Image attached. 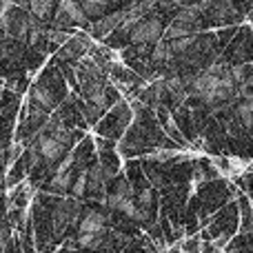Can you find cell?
I'll return each mask as SVG.
<instances>
[{"label":"cell","mask_w":253,"mask_h":253,"mask_svg":"<svg viewBox=\"0 0 253 253\" xmlns=\"http://www.w3.org/2000/svg\"><path fill=\"white\" fill-rule=\"evenodd\" d=\"M84 189H87V175H80V178L76 180V184L71 187V191H74L76 196H83Z\"/></svg>","instance_id":"cell-19"},{"label":"cell","mask_w":253,"mask_h":253,"mask_svg":"<svg viewBox=\"0 0 253 253\" xmlns=\"http://www.w3.org/2000/svg\"><path fill=\"white\" fill-rule=\"evenodd\" d=\"M34 98H36V100H38L42 107H53V96H51V91H49V89L36 87V89H34Z\"/></svg>","instance_id":"cell-14"},{"label":"cell","mask_w":253,"mask_h":253,"mask_svg":"<svg viewBox=\"0 0 253 253\" xmlns=\"http://www.w3.org/2000/svg\"><path fill=\"white\" fill-rule=\"evenodd\" d=\"M105 9H107V2H93V0H84L83 2L84 16H100Z\"/></svg>","instance_id":"cell-13"},{"label":"cell","mask_w":253,"mask_h":253,"mask_svg":"<svg viewBox=\"0 0 253 253\" xmlns=\"http://www.w3.org/2000/svg\"><path fill=\"white\" fill-rule=\"evenodd\" d=\"M53 189H58V191H69L71 175L69 173H56V178H53Z\"/></svg>","instance_id":"cell-16"},{"label":"cell","mask_w":253,"mask_h":253,"mask_svg":"<svg viewBox=\"0 0 253 253\" xmlns=\"http://www.w3.org/2000/svg\"><path fill=\"white\" fill-rule=\"evenodd\" d=\"M187 36H193L191 31H189V27L184 25H173L167 29V36L162 40H180V38H187Z\"/></svg>","instance_id":"cell-12"},{"label":"cell","mask_w":253,"mask_h":253,"mask_svg":"<svg viewBox=\"0 0 253 253\" xmlns=\"http://www.w3.org/2000/svg\"><path fill=\"white\" fill-rule=\"evenodd\" d=\"M238 118H240V123L245 125L247 129H253V98L245 100L238 107Z\"/></svg>","instance_id":"cell-8"},{"label":"cell","mask_w":253,"mask_h":253,"mask_svg":"<svg viewBox=\"0 0 253 253\" xmlns=\"http://www.w3.org/2000/svg\"><path fill=\"white\" fill-rule=\"evenodd\" d=\"M125 18H126V11H118V13H114V16H107L105 20L96 25V31H98V34H105V31H109V29H114V27L123 25Z\"/></svg>","instance_id":"cell-7"},{"label":"cell","mask_w":253,"mask_h":253,"mask_svg":"<svg viewBox=\"0 0 253 253\" xmlns=\"http://www.w3.org/2000/svg\"><path fill=\"white\" fill-rule=\"evenodd\" d=\"M80 218V209L76 202H60V205L56 207V213H53V224H56V229L60 231V229L69 227V224H74L76 220Z\"/></svg>","instance_id":"cell-3"},{"label":"cell","mask_w":253,"mask_h":253,"mask_svg":"<svg viewBox=\"0 0 253 253\" xmlns=\"http://www.w3.org/2000/svg\"><path fill=\"white\" fill-rule=\"evenodd\" d=\"M84 11L83 4L74 2V0H65L58 4V22L60 25H69V22H84Z\"/></svg>","instance_id":"cell-4"},{"label":"cell","mask_w":253,"mask_h":253,"mask_svg":"<svg viewBox=\"0 0 253 253\" xmlns=\"http://www.w3.org/2000/svg\"><path fill=\"white\" fill-rule=\"evenodd\" d=\"M149 200H151V198H149V191L140 193V205H149Z\"/></svg>","instance_id":"cell-20"},{"label":"cell","mask_w":253,"mask_h":253,"mask_svg":"<svg viewBox=\"0 0 253 253\" xmlns=\"http://www.w3.org/2000/svg\"><path fill=\"white\" fill-rule=\"evenodd\" d=\"M89 98L93 100V105H102V102H105V91H102V87H91L89 89Z\"/></svg>","instance_id":"cell-18"},{"label":"cell","mask_w":253,"mask_h":253,"mask_svg":"<svg viewBox=\"0 0 253 253\" xmlns=\"http://www.w3.org/2000/svg\"><path fill=\"white\" fill-rule=\"evenodd\" d=\"M107 180V169L102 165H96L91 167V171L87 173V189H91V191H98V189L105 184Z\"/></svg>","instance_id":"cell-6"},{"label":"cell","mask_w":253,"mask_h":253,"mask_svg":"<svg viewBox=\"0 0 253 253\" xmlns=\"http://www.w3.org/2000/svg\"><path fill=\"white\" fill-rule=\"evenodd\" d=\"M51 7L53 4L49 2V0H34V2L29 4V11L34 13L36 18H44L49 11H51Z\"/></svg>","instance_id":"cell-11"},{"label":"cell","mask_w":253,"mask_h":253,"mask_svg":"<svg viewBox=\"0 0 253 253\" xmlns=\"http://www.w3.org/2000/svg\"><path fill=\"white\" fill-rule=\"evenodd\" d=\"M171 58H173V51H171L169 42H167V40H160V42L156 44V49H153V60L165 62V60H171Z\"/></svg>","instance_id":"cell-10"},{"label":"cell","mask_w":253,"mask_h":253,"mask_svg":"<svg viewBox=\"0 0 253 253\" xmlns=\"http://www.w3.org/2000/svg\"><path fill=\"white\" fill-rule=\"evenodd\" d=\"M165 31H162V25L158 18H149V20H142L133 31H131V40L135 44H147V42H160L165 38Z\"/></svg>","instance_id":"cell-1"},{"label":"cell","mask_w":253,"mask_h":253,"mask_svg":"<svg viewBox=\"0 0 253 253\" xmlns=\"http://www.w3.org/2000/svg\"><path fill=\"white\" fill-rule=\"evenodd\" d=\"M49 135H51V138H56L62 147H65V142H69V140H71V131H67L65 126H51V133H49Z\"/></svg>","instance_id":"cell-17"},{"label":"cell","mask_w":253,"mask_h":253,"mask_svg":"<svg viewBox=\"0 0 253 253\" xmlns=\"http://www.w3.org/2000/svg\"><path fill=\"white\" fill-rule=\"evenodd\" d=\"M167 42H169V47H171V51H173V56H178V53H184L193 42H196V34H193V36H187V38H180V40H167Z\"/></svg>","instance_id":"cell-9"},{"label":"cell","mask_w":253,"mask_h":253,"mask_svg":"<svg viewBox=\"0 0 253 253\" xmlns=\"http://www.w3.org/2000/svg\"><path fill=\"white\" fill-rule=\"evenodd\" d=\"M105 238H98V236H78V245L83 249H98L102 245Z\"/></svg>","instance_id":"cell-15"},{"label":"cell","mask_w":253,"mask_h":253,"mask_svg":"<svg viewBox=\"0 0 253 253\" xmlns=\"http://www.w3.org/2000/svg\"><path fill=\"white\" fill-rule=\"evenodd\" d=\"M62 151H65V147H62L60 142H58L56 138H51V135H40L38 140V153L44 158V160H56V158L62 156Z\"/></svg>","instance_id":"cell-5"},{"label":"cell","mask_w":253,"mask_h":253,"mask_svg":"<svg viewBox=\"0 0 253 253\" xmlns=\"http://www.w3.org/2000/svg\"><path fill=\"white\" fill-rule=\"evenodd\" d=\"M107 233V220L102 213L98 211H87L84 218L80 220L78 224V236H98V238H105Z\"/></svg>","instance_id":"cell-2"}]
</instances>
